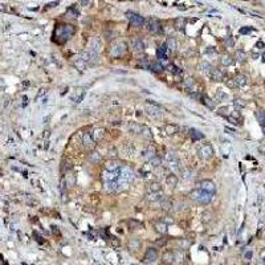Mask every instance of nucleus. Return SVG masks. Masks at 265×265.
<instances>
[{
  "mask_svg": "<svg viewBox=\"0 0 265 265\" xmlns=\"http://www.w3.org/2000/svg\"><path fill=\"white\" fill-rule=\"evenodd\" d=\"M76 33L74 25L72 24H59L53 31V40L57 44H64Z\"/></svg>",
  "mask_w": 265,
  "mask_h": 265,
  "instance_id": "1",
  "label": "nucleus"
},
{
  "mask_svg": "<svg viewBox=\"0 0 265 265\" xmlns=\"http://www.w3.org/2000/svg\"><path fill=\"white\" fill-rule=\"evenodd\" d=\"M212 195L213 193L206 192V191H202V190H195L191 192V199L198 202L199 204H208L212 200Z\"/></svg>",
  "mask_w": 265,
  "mask_h": 265,
  "instance_id": "2",
  "label": "nucleus"
},
{
  "mask_svg": "<svg viewBox=\"0 0 265 265\" xmlns=\"http://www.w3.org/2000/svg\"><path fill=\"white\" fill-rule=\"evenodd\" d=\"M198 154L202 159H209L212 155H213V150H212V146L208 143H204L202 146H199L198 149Z\"/></svg>",
  "mask_w": 265,
  "mask_h": 265,
  "instance_id": "3",
  "label": "nucleus"
},
{
  "mask_svg": "<svg viewBox=\"0 0 265 265\" xmlns=\"http://www.w3.org/2000/svg\"><path fill=\"white\" fill-rule=\"evenodd\" d=\"M125 52H126V44L125 43H114L113 44V47H112V50H110L113 57H121Z\"/></svg>",
  "mask_w": 265,
  "mask_h": 265,
  "instance_id": "4",
  "label": "nucleus"
},
{
  "mask_svg": "<svg viewBox=\"0 0 265 265\" xmlns=\"http://www.w3.org/2000/svg\"><path fill=\"white\" fill-rule=\"evenodd\" d=\"M199 190L202 191H206V192H209V193H213L216 190L215 187V183L212 180H208V179H206V180H202L199 183Z\"/></svg>",
  "mask_w": 265,
  "mask_h": 265,
  "instance_id": "5",
  "label": "nucleus"
},
{
  "mask_svg": "<svg viewBox=\"0 0 265 265\" xmlns=\"http://www.w3.org/2000/svg\"><path fill=\"white\" fill-rule=\"evenodd\" d=\"M129 19H130L131 24L134 25V27H142V25L145 24V19L142 17L140 15H138V13H131L129 12Z\"/></svg>",
  "mask_w": 265,
  "mask_h": 265,
  "instance_id": "6",
  "label": "nucleus"
},
{
  "mask_svg": "<svg viewBox=\"0 0 265 265\" xmlns=\"http://www.w3.org/2000/svg\"><path fill=\"white\" fill-rule=\"evenodd\" d=\"M146 110H147V113H149L150 116L156 117V118L162 117V114H163V110L160 109L159 106H156V105H150V103H147V105H146Z\"/></svg>",
  "mask_w": 265,
  "mask_h": 265,
  "instance_id": "7",
  "label": "nucleus"
},
{
  "mask_svg": "<svg viewBox=\"0 0 265 265\" xmlns=\"http://www.w3.org/2000/svg\"><path fill=\"white\" fill-rule=\"evenodd\" d=\"M149 29H150V32H151V33H160V31H162V27H160V23H159V20H156V19H151V20H150Z\"/></svg>",
  "mask_w": 265,
  "mask_h": 265,
  "instance_id": "8",
  "label": "nucleus"
},
{
  "mask_svg": "<svg viewBox=\"0 0 265 265\" xmlns=\"http://www.w3.org/2000/svg\"><path fill=\"white\" fill-rule=\"evenodd\" d=\"M209 76H211V78L213 81H222L223 77H224L222 70H219V69H216V68H212V70L209 72Z\"/></svg>",
  "mask_w": 265,
  "mask_h": 265,
  "instance_id": "9",
  "label": "nucleus"
},
{
  "mask_svg": "<svg viewBox=\"0 0 265 265\" xmlns=\"http://www.w3.org/2000/svg\"><path fill=\"white\" fill-rule=\"evenodd\" d=\"M145 259H146L147 262H153L156 260V251L154 248H149L145 253Z\"/></svg>",
  "mask_w": 265,
  "mask_h": 265,
  "instance_id": "10",
  "label": "nucleus"
},
{
  "mask_svg": "<svg viewBox=\"0 0 265 265\" xmlns=\"http://www.w3.org/2000/svg\"><path fill=\"white\" fill-rule=\"evenodd\" d=\"M154 228H155V231L159 232V233H166L169 225L165 224V223H162V222H156L155 224H154Z\"/></svg>",
  "mask_w": 265,
  "mask_h": 265,
  "instance_id": "11",
  "label": "nucleus"
},
{
  "mask_svg": "<svg viewBox=\"0 0 265 265\" xmlns=\"http://www.w3.org/2000/svg\"><path fill=\"white\" fill-rule=\"evenodd\" d=\"M166 50H167V48H166V45L163 44L162 47L156 49V57H158L159 60H167V53H166Z\"/></svg>",
  "mask_w": 265,
  "mask_h": 265,
  "instance_id": "12",
  "label": "nucleus"
},
{
  "mask_svg": "<svg viewBox=\"0 0 265 265\" xmlns=\"http://www.w3.org/2000/svg\"><path fill=\"white\" fill-rule=\"evenodd\" d=\"M190 137L192 138L193 140H199V139H203L204 135H203L199 130H196V129H191L190 130Z\"/></svg>",
  "mask_w": 265,
  "mask_h": 265,
  "instance_id": "13",
  "label": "nucleus"
},
{
  "mask_svg": "<svg viewBox=\"0 0 265 265\" xmlns=\"http://www.w3.org/2000/svg\"><path fill=\"white\" fill-rule=\"evenodd\" d=\"M106 170L107 171H112V172H117L118 171V169H119V165L116 162V160H113V162H107L106 163Z\"/></svg>",
  "mask_w": 265,
  "mask_h": 265,
  "instance_id": "14",
  "label": "nucleus"
},
{
  "mask_svg": "<svg viewBox=\"0 0 265 265\" xmlns=\"http://www.w3.org/2000/svg\"><path fill=\"white\" fill-rule=\"evenodd\" d=\"M166 48H169L170 50H176V47H178V44H176V40L172 37H169L167 41H166Z\"/></svg>",
  "mask_w": 265,
  "mask_h": 265,
  "instance_id": "15",
  "label": "nucleus"
},
{
  "mask_svg": "<svg viewBox=\"0 0 265 265\" xmlns=\"http://www.w3.org/2000/svg\"><path fill=\"white\" fill-rule=\"evenodd\" d=\"M133 47L135 48L137 52H142V50L145 49V43L142 40H139V39H135V40L133 41Z\"/></svg>",
  "mask_w": 265,
  "mask_h": 265,
  "instance_id": "16",
  "label": "nucleus"
},
{
  "mask_svg": "<svg viewBox=\"0 0 265 265\" xmlns=\"http://www.w3.org/2000/svg\"><path fill=\"white\" fill-rule=\"evenodd\" d=\"M93 135L89 134V133H85L84 137H82V142H84L85 146H92L93 145Z\"/></svg>",
  "mask_w": 265,
  "mask_h": 265,
  "instance_id": "17",
  "label": "nucleus"
},
{
  "mask_svg": "<svg viewBox=\"0 0 265 265\" xmlns=\"http://www.w3.org/2000/svg\"><path fill=\"white\" fill-rule=\"evenodd\" d=\"M166 183L171 186V187H175L176 183H178V178H176V175H169L167 178H166Z\"/></svg>",
  "mask_w": 265,
  "mask_h": 265,
  "instance_id": "18",
  "label": "nucleus"
},
{
  "mask_svg": "<svg viewBox=\"0 0 265 265\" xmlns=\"http://www.w3.org/2000/svg\"><path fill=\"white\" fill-rule=\"evenodd\" d=\"M154 156H155V150L151 149V147H150V149H147L146 151L143 153V158L147 159V160H151Z\"/></svg>",
  "mask_w": 265,
  "mask_h": 265,
  "instance_id": "19",
  "label": "nucleus"
},
{
  "mask_svg": "<svg viewBox=\"0 0 265 265\" xmlns=\"http://www.w3.org/2000/svg\"><path fill=\"white\" fill-rule=\"evenodd\" d=\"M150 68H151V70H153V72H155V73H160L163 70V65L160 63H154L153 65L150 66Z\"/></svg>",
  "mask_w": 265,
  "mask_h": 265,
  "instance_id": "20",
  "label": "nucleus"
},
{
  "mask_svg": "<svg viewBox=\"0 0 265 265\" xmlns=\"http://www.w3.org/2000/svg\"><path fill=\"white\" fill-rule=\"evenodd\" d=\"M103 129H96V133H93V139H96V140H100L101 138L103 137Z\"/></svg>",
  "mask_w": 265,
  "mask_h": 265,
  "instance_id": "21",
  "label": "nucleus"
},
{
  "mask_svg": "<svg viewBox=\"0 0 265 265\" xmlns=\"http://www.w3.org/2000/svg\"><path fill=\"white\" fill-rule=\"evenodd\" d=\"M235 84L236 85H240V86H243V85H245L246 84V78H245V76H237L236 78H235Z\"/></svg>",
  "mask_w": 265,
  "mask_h": 265,
  "instance_id": "22",
  "label": "nucleus"
},
{
  "mask_svg": "<svg viewBox=\"0 0 265 265\" xmlns=\"http://www.w3.org/2000/svg\"><path fill=\"white\" fill-rule=\"evenodd\" d=\"M150 191H151L153 193H154V192H155V193H159L160 191H162V186H160L159 183H153L151 186H150Z\"/></svg>",
  "mask_w": 265,
  "mask_h": 265,
  "instance_id": "23",
  "label": "nucleus"
},
{
  "mask_svg": "<svg viewBox=\"0 0 265 265\" xmlns=\"http://www.w3.org/2000/svg\"><path fill=\"white\" fill-rule=\"evenodd\" d=\"M163 260H165V262H167V264L172 262V260H174V253L172 252H166L165 255H163Z\"/></svg>",
  "mask_w": 265,
  "mask_h": 265,
  "instance_id": "24",
  "label": "nucleus"
},
{
  "mask_svg": "<svg viewBox=\"0 0 265 265\" xmlns=\"http://www.w3.org/2000/svg\"><path fill=\"white\" fill-rule=\"evenodd\" d=\"M176 130H178V127L174 126V125H166L165 126V131L167 134H174V133H176Z\"/></svg>",
  "mask_w": 265,
  "mask_h": 265,
  "instance_id": "25",
  "label": "nucleus"
},
{
  "mask_svg": "<svg viewBox=\"0 0 265 265\" xmlns=\"http://www.w3.org/2000/svg\"><path fill=\"white\" fill-rule=\"evenodd\" d=\"M232 61H233V60H232L229 56H223L222 57V64L223 65H231Z\"/></svg>",
  "mask_w": 265,
  "mask_h": 265,
  "instance_id": "26",
  "label": "nucleus"
},
{
  "mask_svg": "<svg viewBox=\"0 0 265 265\" xmlns=\"http://www.w3.org/2000/svg\"><path fill=\"white\" fill-rule=\"evenodd\" d=\"M203 68V72H206V73H209L212 70V66H211V64H208V63H202V65H200Z\"/></svg>",
  "mask_w": 265,
  "mask_h": 265,
  "instance_id": "27",
  "label": "nucleus"
},
{
  "mask_svg": "<svg viewBox=\"0 0 265 265\" xmlns=\"http://www.w3.org/2000/svg\"><path fill=\"white\" fill-rule=\"evenodd\" d=\"M133 246H134V249H138V248H139V241H138L137 239L131 240L130 244H129V248H130V249H133Z\"/></svg>",
  "mask_w": 265,
  "mask_h": 265,
  "instance_id": "28",
  "label": "nucleus"
},
{
  "mask_svg": "<svg viewBox=\"0 0 265 265\" xmlns=\"http://www.w3.org/2000/svg\"><path fill=\"white\" fill-rule=\"evenodd\" d=\"M100 159H101V156H100V154H98V153H93L90 155V160H92V162H94V163L100 162Z\"/></svg>",
  "mask_w": 265,
  "mask_h": 265,
  "instance_id": "29",
  "label": "nucleus"
},
{
  "mask_svg": "<svg viewBox=\"0 0 265 265\" xmlns=\"http://www.w3.org/2000/svg\"><path fill=\"white\" fill-rule=\"evenodd\" d=\"M175 25H176V28L178 29H182L184 27V19H178L175 21Z\"/></svg>",
  "mask_w": 265,
  "mask_h": 265,
  "instance_id": "30",
  "label": "nucleus"
},
{
  "mask_svg": "<svg viewBox=\"0 0 265 265\" xmlns=\"http://www.w3.org/2000/svg\"><path fill=\"white\" fill-rule=\"evenodd\" d=\"M259 119H260V122H261V125L265 127V112H261L259 114Z\"/></svg>",
  "mask_w": 265,
  "mask_h": 265,
  "instance_id": "31",
  "label": "nucleus"
},
{
  "mask_svg": "<svg viewBox=\"0 0 265 265\" xmlns=\"http://www.w3.org/2000/svg\"><path fill=\"white\" fill-rule=\"evenodd\" d=\"M151 163H153L154 166H159V165H160V159H159L158 156L155 155V156H154L153 159H151Z\"/></svg>",
  "mask_w": 265,
  "mask_h": 265,
  "instance_id": "32",
  "label": "nucleus"
},
{
  "mask_svg": "<svg viewBox=\"0 0 265 265\" xmlns=\"http://www.w3.org/2000/svg\"><path fill=\"white\" fill-rule=\"evenodd\" d=\"M204 101H206V105L208 106L209 109H213V107H215V105H213V102H211V100H209V98H208V100H204Z\"/></svg>",
  "mask_w": 265,
  "mask_h": 265,
  "instance_id": "33",
  "label": "nucleus"
},
{
  "mask_svg": "<svg viewBox=\"0 0 265 265\" xmlns=\"http://www.w3.org/2000/svg\"><path fill=\"white\" fill-rule=\"evenodd\" d=\"M252 255H253L252 251H248V252H245V255H244V256H245L246 260H251V259H252Z\"/></svg>",
  "mask_w": 265,
  "mask_h": 265,
  "instance_id": "34",
  "label": "nucleus"
},
{
  "mask_svg": "<svg viewBox=\"0 0 265 265\" xmlns=\"http://www.w3.org/2000/svg\"><path fill=\"white\" fill-rule=\"evenodd\" d=\"M237 57H239L237 60H241V61H243L244 57H245V54H244V52H237Z\"/></svg>",
  "mask_w": 265,
  "mask_h": 265,
  "instance_id": "35",
  "label": "nucleus"
},
{
  "mask_svg": "<svg viewBox=\"0 0 265 265\" xmlns=\"http://www.w3.org/2000/svg\"><path fill=\"white\" fill-rule=\"evenodd\" d=\"M251 31H252V29H249V28H241L240 29V33H249Z\"/></svg>",
  "mask_w": 265,
  "mask_h": 265,
  "instance_id": "36",
  "label": "nucleus"
},
{
  "mask_svg": "<svg viewBox=\"0 0 265 265\" xmlns=\"http://www.w3.org/2000/svg\"><path fill=\"white\" fill-rule=\"evenodd\" d=\"M110 156H114V158L117 156V150H116V149H112V150H110Z\"/></svg>",
  "mask_w": 265,
  "mask_h": 265,
  "instance_id": "37",
  "label": "nucleus"
},
{
  "mask_svg": "<svg viewBox=\"0 0 265 265\" xmlns=\"http://www.w3.org/2000/svg\"><path fill=\"white\" fill-rule=\"evenodd\" d=\"M261 259H262V262L265 264V255H262V257H261Z\"/></svg>",
  "mask_w": 265,
  "mask_h": 265,
  "instance_id": "38",
  "label": "nucleus"
}]
</instances>
